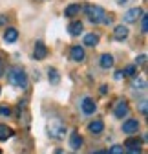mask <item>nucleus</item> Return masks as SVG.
I'll return each mask as SVG.
<instances>
[{"label": "nucleus", "instance_id": "1a4fd4ad", "mask_svg": "<svg viewBox=\"0 0 148 154\" xmlns=\"http://www.w3.org/2000/svg\"><path fill=\"white\" fill-rule=\"evenodd\" d=\"M81 108H82V112L84 114H93L95 112V101L91 99V97H84L82 99V103H81Z\"/></svg>", "mask_w": 148, "mask_h": 154}, {"label": "nucleus", "instance_id": "393cba45", "mask_svg": "<svg viewBox=\"0 0 148 154\" xmlns=\"http://www.w3.org/2000/svg\"><path fill=\"white\" fill-rule=\"evenodd\" d=\"M144 63H146V55H144V53H143V55H137V57H135V64L143 66Z\"/></svg>", "mask_w": 148, "mask_h": 154}, {"label": "nucleus", "instance_id": "c85d7f7f", "mask_svg": "<svg viewBox=\"0 0 148 154\" xmlns=\"http://www.w3.org/2000/svg\"><path fill=\"white\" fill-rule=\"evenodd\" d=\"M141 114H143V116H146V101H143V103H141Z\"/></svg>", "mask_w": 148, "mask_h": 154}, {"label": "nucleus", "instance_id": "f03ea898", "mask_svg": "<svg viewBox=\"0 0 148 154\" xmlns=\"http://www.w3.org/2000/svg\"><path fill=\"white\" fill-rule=\"evenodd\" d=\"M7 81H9V85H13V86L26 88V86H28V73L24 72L22 66H11V68L7 70Z\"/></svg>", "mask_w": 148, "mask_h": 154}, {"label": "nucleus", "instance_id": "a211bd4d", "mask_svg": "<svg viewBox=\"0 0 148 154\" xmlns=\"http://www.w3.org/2000/svg\"><path fill=\"white\" fill-rule=\"evenodd\" d=\"M99 42V35L97 33H88L86 37H84V44L86 46H95Z\"/></svg>", "mask_w": 148, "mask_h": 154}, {"label": "nucleus", "instance_id": "ddd939ff", "mask_svg": "<svg viewBox=\"0 0 148 154\" xmlns=\"http://www.w3.org/2000/svg\"><path fill=\"white\" fill-rule=\"evenodd\" d=\"M68 29H70V35H73V37H79V35L82 33V22H81V20L71 22Z\"/></svg>", "mask_w": 148, "mask_h": 154}, {"label": "nucleus", "instance_id": "6e6552de", "mask_svg": "<svg viewBox=\"0 0 148 154\" xmlns=\"http://www.w3.org/2000/svg\"><path fill=\"white\" fill-rule=\"evenodd\" d=\"M70 55H71V61H75V63H82V61H84V57H86L84 48H81V46H73Z\"/></svg>", "mask_w": 148, "mask_h": 154}, {"label": "nucleus", "instance_id": "2eb2a0df", "mask_svg": "<svg viewBox=\"0 0 148 154\" xmlns=\"http://www.w3.org/2000/svg\"><path fill=\"white\" fill-rule=\"evenodd\" d=\"M13 136V130L7 125H0V141H6Z\"/></svg>", "mask_w": 148, "mask_h": 154}, {"label": "nucleus", "instance_id": "9b49d317", "mask_svg": "<svg viewBox=\"0 0 148 154\" xmlns=\"http://www.w3.org/2000/svg\"><path fill=\"white\" fill-rule=\"evenodd\" d=\"M114 37L117 38V41H124V38L128 37V28H126L124 24L115 26V29H114Z\"/></svg>", "mask_w": 148, "mask_h": 154}, {"label": "nucleus", "instance_id": "5701e85b", "mask_svg": "<svg viewBox=\"0 0 148 154\" xmlns=\"http://www.w3.org/2000/svg\"><path fill=\"white\" fill-rule=\"evenodd\" d=\"M106 154H124V149L121 145H114V147H110V152Z\"/></svg>", "mask_w": 148, "mask_h": 154}, {"label": "nucleus", "instance_id": "bb28decb", "mask_svg": "<svg viewBox=\"0 0 148 154\" xmlns=\"http://www.w3.org/2000/svg\"><path fill=\"white\" fill-rule=\"evenodd\" d=\"M126 154H143V150H141V147L139 149H126Z\"/></svg>", "mask_w": 148, "mask_h": 154}, {"label": "nucleus", "instance_id": "9d476101", "mask_svg": "<svg viewBox=\"0 0 148 154\" xmlns=\"http://www.w3.org/2000/svg\"><path fill=\"white\" fill-rule=\"evenodd\" d=\"M70 147H71L73 150H79V149L82 147V138L79 136L77 132H71V134H70Z\"/></svg>", "mask_w": 148, "mask_h": 154}, {"label": "nucleus", "instance_id": "423d86ee", "mask_svg": "<svg viewBox=\"0 0 148 154\" xmlns=\"http://www.w3.org/2000/svg\"><path fill=\"white\" fill-rule=\"evenodd\" d=\"M46 55H48V48H46V44L44 42H37L35 44V51H33V57L37 61H42V59H46Z\"/></svg>", "mask_w": 148, "mask_h": 154}, {"label": "nucleus", "instance_id": "f257e3e1", "mask_svg": "<svg viewBox=\"0 0 148 154\" xmlns=\"http://www.w3.org/2000/svg\"><path fill=\"white\" fill-rule=\"evenodd\" d=\"M84 13L88 15V18L93 24H110L112 22V15H108L101 6H91V4H88V6H84Z\"/></svg>", "mask_w": 148, "mask_h": 154}, {"label": "nucleus", "instance_id": "aec40b11", "mask_svg": "<svg viewBox=\"0 0 148 154\" xmlns=\"http://www.w3.org/2000/svg\"><path fill=\"white\" fill-rule=\"evenodd\" d=\"M126 149H139L141 147V140L139 138H128L126 143H124Z\"/></svg>", "mask_w": 148, "mask_h": 154}, {"label": "nucleus", "instance_id": "dca6fc26", "mask_svg": "<svg viewBox=\"0 0 148 154\" xmlns=\"http://www.w3.org/2000/svg\"><path fill=\"white\" fill-rule=\"evenodd\" d=\"M101 66L102 68H112L114 66V57L110 55V53H104V55H101Z\"/></svg>", "mask_w": 148, "mask_h": 154}, {"label": "nucleus", "instance_id": "4468645a", "mask_svg": "<svg viewBox=\"0 0 148 154\" xmlns=\"http://www.w3.org/2000/svg\"><path fill=\"white\" fill-rule=\"evenodd\" d=\"M18 38V31L15 29V28H7L6 31H4V41L6 42H15Z\"/></svg>", "mask_w": 148, "mask_h": 154}, {"label": "nucleus", "instance_id": "b1692460", "mask_svg": "<svg viewBox=\"0 0 148 154\" xmlns=\"http://www.w3.org/2000/svg\"><path fill=\"white\" fill-rule=\"evenodd\" d=\"M123 73H124V75H128V77H135V66H134V64H130V66H126Z\"/></svg>", "mask_w": 148, "mask_h": 154}, {"label": "nucleus", "instance_id": "2f4dec72", "mask_svg": "<svg viewBox=\"0 0 148 154\" xmlns=\"http://www.w3.org/2000/svg\"><path fill=\"white\" fill-rule=\"evenodd\" d=\"M91 154H106V150H93Z\"/></svg>", "mask_w": 148, "mask_h": 154}, {"label": "nucleus", "instance_id": "20e7f679", "mask_svg": "<svg viewBox=\"0 0 148 154\" xmlns=\"http://www.w3.org/2000/svg\"><path fill=\"white\" fill-rule=\"evenodd\" d=\"M141 17H143V9H141V8H132V9H128V11L123 15V20H124L126 24H132V22L139 20Z\"/></svg>", "mask_w": 148, "mask_h": 154}, {"label": "nucleus", "instance_id": "f3484780", "mask_svg": "<svg viewBox=\"0 0 148 154\" xmlns=\"http://www.w3.org/2000/svg\"><path fill=\"white\" fill-rule=\"evenodd\" d=\"M81 13V6L79 4H71V6H68L66 9H64V15L66 17H75V15H79Z\"/></svg>", "mask_w": 148, "mask_h": 154}, {"label": "nucleus", "instance_id": "39448f33", "mask_svg": "<svg viewBox=\"0 0 148 154\" xmlns=\"http://www.w3.org/2000/svg\"><path fill=\"white\" fill-rule=\"evenodd\" d=\"M128 110H130L128 103H126L124 99H119V101L115 103V108H114V112H115V118H124V116L128 114Z\"/></svg>", "mask_w": 148, "mask_h": 154}, {"label": "nucleus", "instance_id": "4be33fe9", "mask_svg": "<svg viewBox=\"0 0 148 154\" xmlns=\"http://www.w3.org/2000/svg\"><path fill=\"white\" fill-rule=\"evenodd\" d=\"M148 31V17L143 13V17H141V33H146Z\"/></svg>", "mask_w": 148, "mask_h": 154}, {"label": "nucleus", "instance_id": "7ed1b4c3", "mask_svg": "<svg viewBox=\"0 0 148 154\" xmlns=\"http://www.w3.org/2000/svg\"><path fill=\"white\" fill-rule=\"evenodd\" d=\"M48 134L53 140H62L66 136V125L61 119H51L48 123Z\"/></svg>", "mask_w": 148, "mask_h": 154}, {"label": "nucleus", "instance_id": "cd10ccee", "mask_svg": "<svg viewBox=\"0 0 148 154\" xmlns=\"http://www.w3.org/2000/svg\"><path fill=\"white\" fill-rule=\"evenodd\" d=\"M4 73H6V70H4V59L0 57V77H2Z\"/></svg>", "mask_w": 148, "mask_h": 154}, {"label": "nucleus", "instance_id": "a878e982", "mask_svg": "<svg viewBox=\"0 0 148 154\" xmlns=\"http://www.w3.org/2000/svg\"><path fill=\"white\" fill-rule=\"evenodd\" d=\"M0 116H11V108L9 106H0Z\"/></svg>", "mask_w": 148, "mask_h": 154}, {"label": "nucleus", "instance_id": "f8f14e48", "mask_svg": "<svg viewBox=\"0 0 148 154\" xmlns=\"http://www.w3.org/2000/svg\"><path fill=\"white\" fill-rule=\"evenodd\" d=\"M102 128H104V123H102L101 119H95V121H91V123L88 125V130H90L91 134H101Z\"/></svg>", "mask_w": 148, "mask_h": 154}, {"label": "nucleus", "instance_id": "c756f323", "mask_svg": "<svg viewBox=\"0 0 148 154\" xmlns=\"http://www.w3.org/2000/svg\"><path fill=\"white\" fill-rule=\"evenodd\" d=\"M123 75H124V73H123V70L115 72V79H123Z\"/></svg>", "mask_w": 148, "mask_h": 154}, {"label": "nucleus", "instance_id": "0eeeda50", "mask_svg": "<svg viewBox=\"0 0 148 154\" xmlns=\"http://www.w3.org/2000/svg\"><path fill=\"white\" fill-rule=\"evenodd\" d=\"M139 130V121L137 119H126L124 123H123V132H126V134H135Z\"/></svg>", "mask_w": 148, "mask_h": 154}, {"label": "nucleus", "instance_id": "7c9ffc66", "mask_svg": "<svg viewBox=\"0 0 148 154\" xmlns=\"http://www.w3.org/2000/svg\"><path fill=\"white\" fill-rule=\"evenodd\" d=\"M128 2H130V0H117L119 6H124V4H128Z\"/></svg>", "mask_w": 148, "mask_h": 154}, {"label": "nucleus", "instance_id": "412c9836", "mask_svg": "<svg viewBox=\"0 0 148 154\" xmlns=\"http://www.w3.org/2000/svg\"><path fill=\"white\" fill-rule=\"evenodd\" d=\"M132 86L135 88V90H146V81L143 79H139V77H134V81H132Z\"/></svg>", "mask_w": 148, "mask_h": 154}, {"label": "nucleus", "instance_id": "6ab92c4d", "mask_svg": "<svg viewBox=\"0 0 148 154\" xmlns=\"http://www.w3.org/2000/svg\"><path fill=\"white\" fill-rule=\"evenodd\" d=\"M48 77H49V83L51 85H59V81H61V75H59V72L55 70V68L48 70Z\"/></svg>", "mask_w": 148, "mask_h": 154}]
</instances>
